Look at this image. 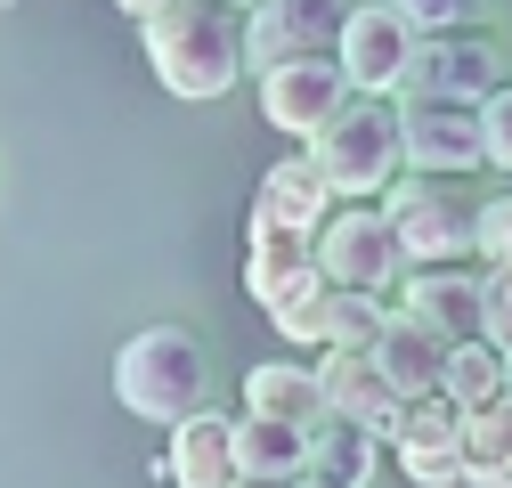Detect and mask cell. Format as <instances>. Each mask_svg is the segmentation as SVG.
<instances>
[{
	"mask_svg": "<svg viewBox=\"0 0 512 488\" xmlns=\"http://www.w3.org/2000/svg\"><path fill=\"white\" fill-rule=\"evenodd\" d=\"M480 334H488L496 350H512V261H496V269L480 277Z\"/></svg>",
	"mask_w": 512,
	"mask_h": 488,
	"instance_id": "cell-25",
	"label": "cell"
},
{
	"mask_svg": "<svg viewBox=\"0 0 512 488\" xmlns=\"http://www.w3.org/2000/svg\"><path fill=\"white\" fill-rule=\"evenodd\" d=\"M399 90L407 98H472L480 106L488 90H504V66L472 33H423L415 57H407V74H399Z\"/></svg>",
	"mask_w": 512,
	"mask_h": 488,
	"instance_id": "cell-8",
	"label": "cell"
},
{
	"mask_svg": "<svg viewBox=\"0 0 512 488\" xmlns=\"http://www.w3.org/2000/svg\"><path fill=\"white\" fill-rule=\"evenodd\" d=\"M382 326H391V310H382V293H350L334 285L326 293V350H374Z\"/></svg>",
	"mask_w": 512,
	"mask_h": 488,
	"instance_id": "cell-23",
	"label": "cell"
},
{
	"mask_svg": "<svg viewBox=\"0 0 512 488\" xmlns=\"http://www.w3.org/2000/svg\"><path fill=\"white\" fill-rule=\"evenodd\" d=\"M139 33H147L155 82L187 106L228 98L236 74H244V25L220 17V0H163L155 17H139Z\"/></svg>",
	"mask_w": 512,
	"mask_h": 488,
	"instance_id": "cell-1",
	"label": "cell"
},
{
	"mask_svg": "<svg viewBox=\"0 0 512 488\" xmlns=\"http://www.w3.org/2000/svg\"><path fill=\"white\" fill-rule=\"evenodd\" d=\"M374 456H382V432H366V423H350V415H326L309 432V472H326L342 488L374 480Z\"/></svg>",
	"mask_w": 512,
	"mask_h": 488,
	"instance_id": "cell-20",
	"label": "cell"
},
{
	"mask_svg": "<svg viewBox=\"0 0 512 488\" xmlns=\"http://www.w3.org/2000/svg\"><path fill=\"white\" fill-rule=\"evenodd\" d=\"M350 106V74H342V57H285V66L261 74V114H269V131L285 139H317V131H334Z\"/></svg>",
	"mask_w": 512,
	"mask_h": 488,
	"instance_id": "cell-5",
	"label": "cell"
},
{
	"mask_svg": "<svg viewBox=\"0 0 512 488\" xmlns=\"http://www.w3.org/2000/svg\"><path fill=\"white\" fill-rule=\"evenodd\" d=\"M350 9L342 0H261L244 25V66H285V57H334Z\"/></svg>",
	"mask_w": 512,
	"mask_h": 488,
	"instance_id": "cell-6",
	"label": "cell"
},
{
	"mask_svg": "<svg viewBox=\"0 0 512 488\" xmlns=\"http://www.w3.org/2000/svg\"><path fill=\"white\" fill-rule=\"evenodd\" d=\"M326 293H334V285L293 293L285 310H277V334H285V342H301V350H326Z\"/></svg>",
	"mask_w": 512,
	"mask_h": 488,
	"instance_id": "cell-24",
	"label": "cell"
},
{
	"mask_svg": "<svg viewBox=\"0 0 512 488\" xmlns=\"http://www.w3.org/2000/svg\"><path fill=\"white\" fill-rule=\"evenodd\" d=\"M317 383H326V415H350V423H366L382 440H391V423L407 415V399L374 366V350H326L317 358Z\"/></svg>",
	"mask_w": 512,
	"mask_h": 488,
	"instance_id": "cell-13",
	"label": "cell"
},
{
	"mask_svg": "<svg viewBox=\"0 0 512 488\" xmlns=\"http://www.w3.org/2000/svg\"><path fill=\"white\" fill-rule=\"evenodd\" d=\"M309 285H326V269H317V228H277V220H252L244 293L277 318L285 301H293V293H309Z\"/></svg>",
	"mask_w": 512,
	"mask_h": 488,
	"instance_id": "cell-12",
	"label": "cell"
},
{
	"mask_svg": "<svg viewBox=\"0 0 512 488\" xmlns=\"http://www.w3.org/2000/svg\"><path fill=\"white\" fill-rule=\"evenodd\" d=\"M114 399L131 407L139 423H163V432H179L187 415H204L212 399V358L204 342L187 326H147L114 350Z\"/></svg>",
	"mask_w": 512,
	"mask_h": 488,
	"instance_id": "cell-2",
	"label": "cell"
},
{
	"mask_svg": "<svg viewBox=\"0 0 512 488\" xmlns=\"http://www.w3.org/2000/svg\"><path fill=\"white\" fill-rule=\"evenodd\" d=\"M391 9H399L415 33H456V25H472L480 0H391Z\"/></svg>",
	"mask_w": 512,
	"mask_h": 488,
	"instance_id": "cell-26",
	"label": "cell"
},
{
	"mask_svg": "<svg viewBox=\"0 0 512 488\" xmlns=\"http://www.w3.org/2000/svg\"><path fill=\"white\" fill-rule=\"evenodd\" d=\"M236 472H252V480H301L309 472V423L236 415Z\"/></svg>",
	"mask_w": 512,
	"mask_h": 488,
	"instance_id": "cell-18",
	"label": "cell"
},
{
	"mask_svg": "<svg viewBox=\"0 0 512 488\" xmlns=\"http://www.w3.org/2000/svg\"><path fill=\"white\" fill-rule=\"evenodd\" d=\"M382 212L399 220L407 261H431V269H447L456 253H472V244H480V220H472L456 196L423 188V179H391V188H382Z\"/></svg>",
	"mask_w": 512,
	"mask_h": 488,
	"instance_id": "cell-7",
	"label": "cell"
},
{
	"mask_svg": "<svg viewBox=\"0 0 512 488\" xmlns=\"http://www.w3.org/2000/svg\"><path fill=\"white\" fill-rule=\"evenodd\" d=\"M504 399H512V350H504Z\"/></svg>",
	"mask_w": 512,
	"mask_h": 488,
	"instance_id": "cell-32",
	"label": "cell"
},
{
	"mask_svg": "<svg viewBox=\"0 0 512 488\" xmlns=\"http://www.w3.org/2000/svg\"><path fill=\"white\" fill-rule=\"evenodd\" d=\"M334 204H342V196H334L326 163H317V155H285V163L261 179V204H252V220H277V228H326Z\"/></svg>",
	"mask_w": 512,
	"mask_h": 488,
	"instance_id": "cell-15",
	"label": "cell"
},
{
	"mask_svg": "<svg viewBox=\"0 0 512 488\" xmlns=\"http://www.w3.org/2000/svg\"><path fill=\"white\" fill-rule=\"evenodd\" d=\"M228 488H293V480H252V472H236Z\"/></svg>",
	"mask_w": 512,
	"mask_h": 488,
	"instance_id": "cell-30",
	"label": "cell"
},
{
	"mask_svg": "<svg viewBox=\"0 0 512 488\" xmlns=\"http://www.w3.org/2000/svg\"><path fill=\"white\" fill-rule=\"evenodd\" d=\"M244 415H285V423H326V383L317 366H285V358H261L244 375Z\"/></svg>",
	"mask_w": 512,
	"mask_h": 488,
	"instance_id": "cell-17",
	"label": "cell"
},
{
	"mask_svg": "<svg viewBox=\"0 0 512 488\" xmlns=\"http://www.w3.org/2000/svg\"><path fill=\"white\" fill-rule=\"evenodd\" d=\"M464 480L472 488H512V399L464 415Z\"/></svg>",
	"mask_w": 512,
	"mask_h": 488,
	"instance_id": "cell-21",
	"label": "cell"
},
{
	"mask_svg": "<svg viewBox=\"0 0 512 488\" xmlns=\"http://www.w3.org/2000/svg\"><path fill=\"white\" fill-rule=\"evenodd\" d=\"M114 9H122V17H155L163 0H114Z\"/></svg>",
	"mask_w": 512,
	"mask_h": 488,
	"instance_id": "cell-29",
	"label": "cell"
},
{
	"mask_svg": "<svg viewBox=\"0 0 512 488\" xmlns=\"http://www.w3.org/2000/svg\"><path fill=\"white\" fill-rule=\"evenodd\" d=\"M220 9H261V0H220Z\"/></svg>",
	"mask_w": 512,
	"mask_h": 488,
	"instance_id": "cell-33",
	"label": "cell"
},
{
	"mask_svg": "<svg viewBox=\"0 0 512 488\" xmlns=\"http://www.w3.org/2000/svg\"><path fill=\"white\" fill-rule=\"evenodd\" d=\"M472 253H488V269L512 261V196H496V204L480 212V244H472Z\"/></svg>",
	"mask_w": 512,
	"mask_h": 488,
	"instance_id": "cell-28",
	"label": "cell"
},
{
	"mask_svg": "<svg viewBox=\"0 0 512 488\" xmlns=\"http://www.w3.org/2000/svg\"><path fill=\"white\" fill-rule=\"evenodd\" d=\"M480 139H488V163L512 171V90H488L480 98Z\"/></svg>",
	"mask_w": 512,
	"mask_h": 488,
	"instance_id": "cell-27",
	"label": "cell"
},
{
	"mask_svg": "<svg viewBox=\"0 0 512 488\" xmlns=\"http://www.w3.org/2000/svg\"><path fill=\"white\" fill-rule=\"evenodd\" d=\"M447 350H456V342L431 334L423 318H391V326H382V342H374V366H382L391 391L415 407V399H439V391H447Z\"/></svg>",
	"mask_w": 512,
	"mask_h": 488,
	"instance_id": "cell-14",
	"label": "cell"
},
{
	"mask_svg": "<svg viewBox=\"0 0 512 488\" xmlns=\"http://www.w3.org/2000/svg\"><path fill=\"white\" fill-rule=\"evenodd\" d=\"M399 139H407V163H423V171H472V163H488L472 98H407Z\"/></svg>",
	"mask_w": 512,
	"mask_h": 488,
	"instance_id": "cell-9",
	"label": "cell"
},
{
	"mask_svg": "<svg viewBox=\"0 0 512 488\" xmlns=\"http://www.w3.org/2000/svg\"><path fill=\"white\" fill-rule=\"evenodd\" d=\"M293 488H342V480H326V472H301V480H293Z\"/></svg>",
	"mask_w": 512,
	"mask_h": 488,
	"instance_id": "cell-31",
	"label": "cell"
},
{
	"mask_svg": "<svg viewBox=\"0 0 512 488\" xmlns=\"http://www.w3.org/2000/svg\"><path fill=\"white\" fill-rule=\"evenodd\" d=\"M309 155L326 163V179H334V196H342V204L382 196V188L399 179V155H407V139H399V106H382V98H350L334 131H317V139H309Z\"/></svg>",
	"mask_w": 512,
	"mask_h": 488,
	"instance_id": "cell-3",
	"label": "cell"
},
{
	"mask_svg": "<svg viewBox=\"0 0 512 488\" xmlns=\"http://www.w3.org/2000/svg\"><path fill=\"white\" fill-rule=\"evenodd\" d=\"M447 407H496L504 399V350L488 342V334H472V342H456L447 350V391H439Z\"/></svg>",
	"mask_w": 512,
	"mask_h": 488,
	"instance_id": "cell-22",
	"label": "cell"
},
{
	"mask_svg": "<svg viewBox=\"0 0 512 488\" xmlns=\"http://www.w3.org/2000/svg\"><path fill=\"white\" fill-rule=\"evenodd\" d=\"M407 318H423L447 342H472L480 334V285L464 269H423V277H407Z\"/></svg>",
	"mask_w": 512,
	"mask_h": 488,
	"instance_id": "cell-19",
	"label": "cell"
},
{
	"mask_svg": "<svg viewBox=\"0 0 512 488\" xmlns=\"http://www.w3.org/2000/svg\"><path fill=\"white\" fill-rule=\"evenodd\" d=\"M179 488H228L236 480V423L228 415H187L171 432V464H163Z\"/></svg>",
	"mask_w": 512,
	"mask_h": 488,
	"instance_id": "cell-16",
	"label": "cell"
},
{
	"mask_svg": "<svg viewBox=\"0 0 512 488\" xmlns=\"http://www.w3.org/2000/svg\"><path fill=\"white\" fill-rule=\"evenodd\" d=\"M415 25L391 9V0H366V9H350V25H342V74H350V90H399V74H407V57H415Z\"/></svg>",
	"mask_w": 512,
	"mask_h": 488,
	"instance_id": "cell-11",
	"label": "cell"
},
{
	"mask_svg": "<svg viewBox=\"0 0 512 488\" xmlns=\"http://www.w3.org/2000/svg\"><path fill=\"white\" fill-rule=\"evenodd\" d=\"M317 269H326V285H350V293L399 285V269H407L399 220L374 212V204H342V212H326V228H317Z\"/></svg>",
	"mask_w": 512,
	"mask_h": 488,
	"instance_id": "cell-4",
	"label": "cell"
},
{
	"mask_svg": "<svg viewBox=\"0 0 512 488\" xmlns=\"http://www.w3.org/2000/svg\"><path fill=\"white\" fill-rule=\"evenodd\" d=\"M391 448H399V472H407L415 488H464V407L415 399V407L391 423Z\"/></svg>",
	"mask_w": 512,
	"mask_h": 488,
	"instance_id": "cell-10",
	"label": "cell"
}]
</instances>
